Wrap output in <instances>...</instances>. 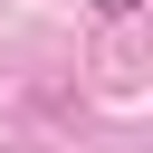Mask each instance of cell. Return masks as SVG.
Wrapping results in <instances>:
<instances>
[{"instance_id": "1", "label": "cell", "mask_w": 153, "mask_h": 153, "mask_svg": "<svg viewBox=\"0 0 153 153\" xmlns=\"http://www.w3.org/2000/svg\"><path fill=\"white\" fill-rule=\"evenodd\" d=\"M134 10H143V0H96V19H134Z\"/></svg>"}]
</instances>
